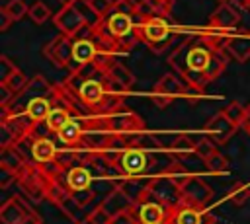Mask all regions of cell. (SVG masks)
I'll return each mask as SVG.
<instances>
[{
  "label": "cell",
  "mask_w": 250,
  "mask_h": 224,
  "mask_svg": "<svg viewBox=\"0 0 250 224\" xmlns=\"http://www.w3.org/2000/svg\"><path fill=\"white\" fill-rule=\"evenodd\" d=\"M246 10H250V2H248V8H246Z\"/></svg>",
  "instance_id": "obj_52"
},
{
  "label": "cell",
  "mask_w": 250,
  "mask_h": 224,
  "mask_svg": "<svg viewBox=\"0 0 250 224\" xmlns=\"http://www.w3.org/2000/svg\"><path fill=\"white\" fill-rule=\"evenodd\" d=\"M39 169H41V173L47 177V179H55V181H59V177L62 175V169H66L57 158H53V160H49V162H43V164H39Z\"/></svg>",
  "instance_id": "obj_32"
},
{
  "label": "cell",
  "mask_w": 250,
  "mask_h": 224,
  "mask_svg": "<svg viewBox=\"0 0 250 224\" xmlns=\"http://www.w3.org/2000/svg\"><path fill=\"white\" fill-rule=\"evenodd\" d=\"M4 84H6V86H8V88L18 95V93H21V92L25 90V86L29 84V80H27V76L18 68V70L8 78V80H4Z\"/></svg>",
  "instance_id": "obj_35"
},
{
  "label": "cell",
  "mask_w": 250,
  "mask_h": 224,
  "mask_svg": "<svg viewBox=\"0 0 250 224\" xmlns=\"http://www.w3.org/2000/svg\"><path fill=\"white\" fill-rule=\"evenodd\" d=\"M27 16L31 18L33 23H45V21L51 18V10H49V6L43 4V2H33V4L29 6Z\"/></svg>",
  "instance_id": "obj_33"
},
{
  "label": "cell",
  "mask_w": 250,
  "mask_h": 224,
  "mask_svg": "<svg viewBox=\"0 0 250 224\" xmlns=\"http://www.w3.org/2000/svg\"><path fill=\"white\" fill-rule=\"evenodd\" d=\"M59 208H61L74 224H86L88 218H90V212L94 210V208H90V206H84V205L76 203L74 197H72V193L59 205Z\"/></svg>",
  "instance_id": "obj_23"
},
{
  "label": "cell",
  "mask_w": 250,
  "mask_h": 224,
  "mask_svg": "<svg viewBox=\"0 0 250 224\" xmlns=\"http://www.w3.org/2000/svg\"><path fill=\"white\" fill-rule=\"evenodd\" d=\"M104 78H107V80H113L115 84H119V86H123V88H131L133 84H135V76H133V72L129 70V68H125L119 60L107 70V72H104L102 74Z\"/></svg>",
  "instance_id": "obj_27"
},
{
  "label": "cell",
  "mask_w": 250,
  "mask_h": 224,
  "mask_svg": "<svg viewBox=\"0 0 250 224\" xmlns=\"http://www.w3.org/2000/svg\"><path fill=\"white\" fill-rule=\"evenodd\" d=\"M100 19L102 18H98L94 14V10L88 6L86 0H78L74 4L62 6L53 18L57 29L64 35H70V37H74L84 25H98Z\"/></svg>",
  "instance_id": "obj_2"
},
{
  "label": "cell",
  "mask_w": 250,
  "mask_h": 224,
  "mask_svg": "<svg viewBox=\"0 0 250 224\" xmlns=\"http://www.w3.org/2000/svg\"><path fill=\"white\" fill-rule=\"evenodd\" d=\"M213 152H217V144L207 134H203L201 138H195V156H199L201 160H205Z\"/></svg>",
  "instance_id": "obj_34"
},
{
  "label": "cell",
  "mask_w": 250,
  "mask_h": 224,
  "mask_svg": "<svg viewBox=\"0 0 250 224\" xmlns=\"http://www.w3.org/2000/svg\"><path fill=\"white\" fill-rule=\"evenodd\" d=\"M148 164H150V152L141 146L125 148L117 158V166L123 175H145L148 171Z\"/></svg>",
  "instance_id": "obj_7"
},
{
  "label": "cell",
  "mask_w": 250,
  "mask_h": 224,
  "mask_svg": "<svg viewBox=\"0 0 250 224\" xmlns=\"http://www.w3.org/2000/svg\"><path fill=\"white\" fill-rule=\"evenodd\" d=\"M14 97H16V93L4 82H0V105H10L14 101Z\"/></svg>",
  "instance_id": "obj_46"
},
{
  "label": "cell",
  "mask_w": 250,
  "mask_h": 224,
  "mask_svg": "<svg viewBox=\"0 0 250 224\" xmlns=\"http://www.w3.org/2000/svg\"><path fill=\"white\" fill-rule=\"evenodd\" d=\"M219 2H225V0H219Z\"/></svg>",
  "instance_id": "obj_53"
},
{
  "label": "cell",
  "mask_w": 250,
  "mask_h": 224,
  "mask_svg": "<svg viewBox=\"0 0 250 224\" xmlns=\"http://www.w3.org/2000/svg\"><path fill=\"white\" fill-rule=\"evenodd\" d=\"M191 86H188L178 74H164L156 86L150 92V101L158 107V109H166L174 99L178 97H186L189 93Z\"/></svg>",
  "instance_id": "obj_4"
},
{
  "label": "cell",
  "mask_w": 250,
  "mask_h": 224,
  "mask_svg": "<svg viewBox=\"0 0 250 224\" xmlns=\"http://www.w3.org/2000/svg\"><path fill=\"white\" fill-rule=\"evenodd\" d=\"M109 224H139V222H137L133 210H125V212H119V214L111 216Z\"/></svg>",
  "instance_id": "obj_45"
},
{
  "label": "cell",
  "mask_w": 250,
  "mask_h": 224,
  "mask_svg": "<svg viewBox=\"0 0 250 224\" xmlns=\"http://www.w3.org/2000/svg\"><path fill=\"white\" fill-rule=\"evenodd\" d=\"M168 62L188 86L203 92V88L211 80L219 78L225 72L229 55L213 51L199 37L195 41H186L178 45L172 51Z\"/></svg>",
  "instance_id": "obj_1"
},
{
  "label": "cell",
  "mask_w": 250,
  "mask_h": 224,
  "mask_svg": "<svg viewBox=\"0 0 250 224\" xmlns=\"http://www.w3.org/2000/svg\"><path fill=\"white\" fill-rule=\"evenodd\" d=\"M27 210L29 208L25 206V203H21L18 197H12L0 206V222L2 224H20Z\"/></svg>",
  "instance_id": "obj_20"
},
{
  "label": "cell",
  "mask_w": 250,
  "mask_h": 224,
  "mask_svg": "<svg viewBox=\"0 0 250 224\" xmlns=\"http://www.w3.org/2000/svg\"><path fill=\"white\" fill-rule=\"evenodd\" d=\"M166 175H168L170 179H174L178 185H182V183H184V181H186V179H188L191 173H188V169H184V168H182V166L176 162V164H174V166L168 169V173H166Z\"/></svg>",
  "instance_id": "obj_42"
},
{
  "label": "cell",
  "mask_w": 250,
  "mask_h": 224,
  "mask_svg": "<svg viewBox=\"0 0 250 224\" xmlns=\"http://www.w3.org/2000/svg\"><path fill=\"white\" fill-rule=\"evenodd\" d=\"M225 2H227V4H230V6H232V8H236V10H246L250 0H225Z\"/></svg>",
  "instance_id": "obj_49"
},
{
  "label": "cell",
  "mask_w": 250,
  "mask_h": 224,
  "mask_svg": "<svg viewBox=\"0 0 250 224\" xmlns=\"http://www.w3.org/2000/svg\"><path fill=\"white\" fill-rule=\"evenodd\" d=\"M62 6H66V4H74V2H78V0H59Z\"/></svg>",
  "instance_id": "obj_51"
},
{
  "label": "cell",
  "mask_w": 250,
  "mask_h": 224,
  "mask_svg": "<svg viewBox=\"0 0 250 224\" xmlns=\"http://www.w3.org/2000/svg\"><path fill=\"white\" fill-rule=\"evenodd\" d=\"M111 216L105 212V208L102 205H98L92 212H90V218H88V224H109Z\"/></svg>",
  "instance_id": "obj_39"
},
{
  "label": "cell",
  "mask_w": 250,
  "mask_h": 224,
  "mask_svg": "<svg viewBox=\"0 0 250 224\" xmlns=\"http://www.w3.org/2000/svg\"><path fill=\"white\" fill-rule=\"evenodd\" d=\"M148 193H150L158 203H162L166 208H170V210L176 208L180 203H184L180 185H178L174 179H170L166 173H164V175H154V177H150Z\"/></svg>",
  "instance_id": "obj_5"
},
{
  "label": "cell",
  "mask_w": 250,
  "mask_h": 224,
  "mask_svg": "<svg viewBox=\"0 0 250 224\" xmlns=\"http://www.w3.org/2000/svg\"><path fill=\"white\" fill-rule=\"evenodd\" d=\"M170 152L174 156H189L195 154V140L189 134H178L170 146Z\"/></svg>",
  "instance_id": "obj_28"
},
{
  "label": "cell",
  "mask_w": 250,
  "mask_h": 224,
  "mask_svg": "<svg viewBox=\"0 0 250 224\" xmlns=\"http://www.w3.org/2000/svg\"><path fill=\"white\" fill-rule=\"evenodd\" d=\"M229 201L236 206H242L248 199H250V187L246 183H234L230 189H229Z\"/></svg>",
  "instance_id": "obj_30"
},
{
  "label": "cell",
  "mask_w": 250,
  "mask_h": 224,
  "mask_svg": "<svg viewBox=\"0 0 250 224\" xmlns=\"http://www.w3.org/2000/svg\"><path fill=\"white\" fill-rule=\"evenodd\" d=\"M31 158L37 164H43V162H49V160L57 158V148H55L53 140L47 138V136L33 138V142H31Z\"/></svg>",
  "instance_id": "obj_24"
},
{
  "label": "cell",
  "mask_w": 250,
  "mask_h": 224,
  "mask_svg": "<svg viewBox=\"0 0 250 224\" xmlns=\"http://www.w3.org/2000/svg\"><path fill=\"white\" fill-rule=\"evenodd\" d=\"M148 183H150V179H143V175H125V177H121L115 185H117L131 201L139 203V201L146 195Z\"/></svg>",
  "instance_id": "obj_18"
},
{
  "label": "cell",
  "mask_w": 250,
  "mask_h": 224,
  "mask_svg": "<svg viewBox=\"0 0 250 224\" xmlns=\"http://www.w3.org/2000/svg\"><path fill=\"white\" fill-rule=\"evenodd\" d=\"M205 162V168L211 171V173H227V168H229V162L227 158L221 154V152H213L209 158L203 160Z\"/></svg>",
  "instance_id": "obj_31"
},
{
  "label": "cell",
  "mask_w": 250,
  "mask_h": 224,
  "mask_svg": "<svg viewBox=\"0 0 250 224\" xmlns=\"http://www.w3.org/2000/svg\"><path fill=\"white\" fill-rule=\"evenodd\" d=\"M135 31L152 53H162L170 47L172 43V25L166 18H148V19H139L135 23Z\"/></svg>",
  "instance_id": "obj_3"
},
{
  "label": "cell",
  "mask_w": 250,
  "mask_h": 224,
  "mask_svg": "<svg viewBox=\"0 0 250 224\" xmlns=\"http://www.w3.org/2000/svg\"><path fill=\"white\" fill-rule=\"evenodd\" d=\"M16 179H20L16 171H12V169L0 166V189H8Z\"/></svg>",
  "instance_id": "obj_44"
},
{
  "label": "cell",
  "mask_w": 250,
  "mask_h": 224,
  "mask_svg": "<svg viewBox=\"0 0 250 224\" xmlns=\"http://www.w3.org/2000/svg\"><path fill=\"white\" fill-rule=\"evenodd\" d=\"M244 111H246V105H240L238 101H232L225 107V113L229 115V119H232L238 127L242 125V119H244Z\"/></svg>",
  "instance_id": "obj_38"
},
{
  "label": "cell",
  "mask_w": 250,
  "mask_h": 224,
  "mask_svg": "<svg viewBox=\"0 0 250 224\" xmlns=\"http://www.w3.org/2000/svg\"><path fill=\"white\" fill-rule=\"evenodd\" d=\"M45 195H47V199L53 201L55 205H61V203L70 195V189H68L66 185H62V183L51 179V181L45 185Z\"/></svg>",
  "instance_id": "obj_29"
},
{
  "label": "cell",
  "mask_w": 250,
  "mask_h": 224,
  "mask_svg": "<svg viewBox=\"0 0 250 224\" xmlns=\"http://www.w3.org/2000/svg\"><path fill=\"white\" fill-rule=\"evenodd\" d=\"M16 70H18V66H16L6 55H2V56H0V82L8 80Z\"/></svg>",
  "instance_id": "obj_40"
},
{
  "label": "cell",
  "mask_w": 250,
  "mask_h": 224,
  "mask_svg": "<svg viewBox=\"0 0 250 224\" xmlns=\"http://www.w3.org/2000/svg\"><path fill=\"white\" fill-rule=\"evenodd\" d=\"M59 142L64 146H76L82 140L84 134V125H82V115H74L59 132H55Z\"/></svg>",
  "instance_id": "obj_19"
},
{
  "label": "cell",
  "mask_w": 250,
  "mask_h": 224,
  "mask_svg": "<svg viewBox=\"0 0 250 224\" xmlns=\"http://www.w3.org/2000/svg\"><path fill=\"white\" fill-rule=\"evenodd\" d=\"M182 197H184V203L188 205H195V206H205L211 197H213V189L209 187V183L199 177V175H189L182 185Z\"/></svg>",
  "instance_id": "obj_9"
},
{
  "label": "cell",
  "mask_w": 250,
  "mask_h": 224,
  "mask_svg": "<svg viewBox=\"0 0 250 224\" xmlns=\"http://www.w3.org/2000/svg\"><path fill=\"white\" fill-rule=\"evenodd\" d=\"M174 0H141L137 6L135 21L148 19V18H168L172 12Z\"/></svg>",
  "instance_id": "obj_14"
},
{
  "label": "cell",
  "mask_w": 250,
  "mask_h": 224,
  "mask_svg": "<svg viewBox=\"0 0 250 224\" xmlns=\"http://www.w3.org/2000/svg\"><path fill=\"white\" fill-rule=\"evenodd\" d=\"M137 6H139V2H137V0H115L113 10H115V12L129 14V16H133V18H135V14H137Z\"/></svg>",
  "instance_id": "obj_41"
},
{
  "label": "cell",
  "mask_w": 250,
  "mask_h": 224,
  "mask_svg": "<svg viewBox=\"0 0 250 224\" xmlns=\"http://www.w3.org/2000/svg\"><path fill=\"white\" fill-rule=\"evenodd\" d=\"M227 55L238 62L250 58V31H234L227 43Z\"/></svg>",
  "instance_id": "obj_16"
},
{
  "label": "cell",
  "mask_w": 250,
  "mask_h": 224,
  "mask_svg": "<svg viewBox=\"0 0 250 224\" xmlns=\"http://www.w3.org/2000/svg\"><path fill=\"white\" fill-rule=\"evenodd\" d=\"M96 55H98V43H96L94 37H90V39H74L72 60H70V64H68L70 72L80 70V68L92 64L94 58H96Z\"/></svg>",
  "instance_id": "obj_12"
},
{
  "label": "cell",
  "mask_w": 250,
  "mask_h": 224,
  "mask_svg": "<svg viewBox=\"0 0 250 224\" xmlns=\"http://www.w3.org/2000/svg\"><path fill=\"white\" fill-rule=\"evenodd\" d=\"M86 2H88V6L94 10V14H96L98 18L107 16V14L113 10V4H115V0H86Z\"/></svg>",
  "instance_id": "obj_37"
},
{
  "label": "cell",
  "mask_w": 250,
  "mask_h": 224,
  "mask_svg": "<svg viewBox=\"0 0 250 224\" xmlns=\"http://www.w3.org/2000/svg\"><path fill=\"white\" fill-rule=\"evenodd\" d=\"M92 181H94V175L86 166H70L64 173V185L70 189V193L90 189Z\"/></svg>",
  "instance_id": "obj_17"
},
{
  "label": "cell",
  "mask_w": 250,
  "mask_h": 224,
  "mask_svg": "<svg viewBox=\"0 0 250 224\" xmlns=\"http://www.w3.org/2000/svg\"><path fill=\"white\" fill-rule=\"evenodd\" d=\"M234 31H229V29H219V27H211L207 25V29H203L199 33V37L203 39V43L207 47H211L213 51H219V53H227V43L230 39Z\"/></svg>",
  "instance_id": "obj_21"
},
{
  "label": "cell",
  "mask_w": 250,
  "mask_h": 224,
  "mask_svg": "<svg viewBox=\"0 0 250 224\" xmlns=\"http://www.w3.org/2000/svg\"><path fill=\"white\" fill-rule=\"evenodd\" d=\"M51 109H53V101L47 99L45 95H35V97H31V99H27L25 105H23L25 115H27L33 123L45 121L47 115L51 113Z\"/></svg>",
  "instance_id": "obj_22"
},
{
  "label": "cell",
  "mask_w": 250,
  "mask_h": 224,
  "mask_svg": "<svg viewBox=\"0 0 250 224\" xmlns=\"http://www.w3.org/2000/svg\"><path fill=\"white\" fill-rule=\"evenodd\" d=\"M29 162L25 160V156L21 154V150L14 144V146H8V148H2V154H0V166L2 168H8L16 173H20Z\"/></svg>",
  "instance_id": "obj_25"
},
{
  "label": "cell",
  "mask_w": 250,
  "mask_h": 224,
  "mask_svg": "<svg viewBox=\"0 0 250 224\" xmlns=\"http://www.w3.org/2000/svg\"><path fill=\"white\" fill-rule=\"evenodd\" d=\"M248 134H250V103L246 105V111H244V119H242V125H240Z\"/></svg>",
  "instance_id": "obj_50"
},
{
  "label": "cell",
  "mask_w": 250,
  "mask_h": 224,
  "mask_svg": "<svg viewBox=\"0 0 250 224\" xmlns=\"http://www.w3.org/2000/svg\"><path fill=\"white\" fill-rule=\"evenodd\" d=\"M168 224H213V216L203 206L180 203L170 210Z\"/></svg>",
  "instance_id": "obj_11"
},
{
  "label": "cell",
  "mask_w": 250,
  "mask_h": 224,
  "mask_svg": "<svg viewBox=\"0 0 250 224\" xmlns=\"http://www.w3.org/2000/svg\"><path fill=\"white\" fill-rule=\"evenodd\" d=\"M20 224H43V220H41V216L37 214V212H33L31 208L25 212V216H23V220L20 222Z\"/></svg>",
  "instance_id": "obj_47"
},
{
  "label": "cell",
  "mask_w": 250,
  "mask_h": 224,
  "mask_svg": "<svg viewBox=\"0 0 250 224\" xmlns=\"http://www.w3.org/2000/svg\"><path fill=\"white\" fill-rule=\"evenodd\" d=\"M133 214L139 224H166L170 218V208H166L146 191V195L135 205Z\"/></svg>",
  "instance_id": "obj_6"
},
{
  "label": "cell",
  "mask_w": 250,
  "mask_h": 224,
  "mask_svg": "<svg viewBox=\"0 0 250 224\" xmlns=\"http://www.w3.org/2000/svg\"><path fill=\"white\" fill-rule=\"evenodd\" d=\"M166 224H168V222H166Z\"/></svg>",
  "instance_id": "obj_54"
},
{
  "label": "cell",
  "mask_w": 250,
  "mask_h": 224,
  "mask_svg": "<svg viewBox=\"0 0 250 224\" xmlns=\"http://www.w3.org/2000/svg\"><path fill=\"white\" fill-rule=\"evenodd\" d=\"M12 21H14L12 16L2 8V10H0V31H8V27H10Z\"/></svg>",
  "instance_id": "obj_48"
},
{
  "label": "cell",
  "mask_w": 250,
  "mask_h": 224,
  "mask_svg": "<svg viewBox=\"0 0 250 224\" xmlns=\"http://www.w3.org/2000/svg\"><path fill=\"white\" fill-rule=\"evenodd\" d=\"M72 197L76 203L84 205V206H90V203L96 199V191L90 187V189H82V191H72Z\"/></svg>",
  "instance_id": "obj_43"
},
{
  "label": "cell",
  "mask_w": 250,
  "mask_h": 224,
  "mask_svg": "<svg viewBox=\"0 0 250 224\" xmlns=\"http://www.w3.org/2000/svg\"><path fill=\"white\" fill-rule=\"evenodd\" d=\"M72 47H74V39L70 35L59 33L55 39H51L45 47H43V56H47L55 66L59 68H68L70 60H72Z\"/></svg>",
  "instance_id": "obj_8"
},
{
  "label": "cell",
  "mask_w": 250,
  "mask_h": 224,
  "mask_svg": "<svg viewBox=\"0 0 250 224\" xmlns=\"http://www.w3.org/2000/svg\"><path fill=\"white\" fill-rule=\"evenodd\" d=\"M236 129H238V125L232 121V119H229V115L225 113V111H219V113H215L209 121H207V125H205V134L215 142V144H227L232 136H234V132H236Z\"/></svg>",
  "instance_id": "obj_10"
},
{
  "label": "cell",
  "mask_w": 250,
  "mask_h": 224,
  "mask_svg": "<svg viewBox=\"0 0 250 224\" xmlns=\"http://www.w3.org/2000/svg\"><path fill=\"white\" fill-rule=\"evenodd\" d=\"M240 23V10L232 8L230 4L227 2H221L219 8L211 14L209 18V25L211 27H219V29H229V31H234Z\"/></svg>",
  "instance_id": "obj_13"
},
{
  "label": "cell",
  "mask_w": 250,
  "mask_h": 224,
  "mask_svg": "<svg viewBox=\"0 0 250 224\" xmlns=\"http://www.w3.org/2000/svg\"><path fill=\"white\" fill-rule=\"evenodd\" d=\"M104 208H105V212L109 214V216H115V214H119V212H125V210H133L135 208V201H131L117 185L104 197V201L100 203Z\"/></svg>",
  "instance_id": "obj_15"
},
{
  "label": "cell",
  "mask_w": 250,
  "mask_h": 224,
  "mask_svg": "<svg viewBox=\"0 0 250 224\" xmlns=\"http://www.w3.org/2000/svg\"><path fill=\"white\" fill-rule=\"evenodd\" d=\"M2 8L12 16V19H14V21L21 19V18L29 12V6H27L23 0H10V2H8V4H4Z\"/></svg>",
  "instance_id": "obj_36"
},
{
  "label": "cell",
  "mask_w": 250,
  "mask_h": 224,
  "mask_svg": "<svg viewBox=\"0 0 250 224\" xmlns=\"http://www.w3.org/2000/svg\"><path fill=\"white\" fill-rule=\"evenodd\" d=\"M72 117H74V115H72L70 109L61 107V105H53L51 113H49L47 119H45V125H47V129H49L51 132H59V131H61Z\"/></svg>",
  "instance_id": "obj_26"
}]
</instances>
